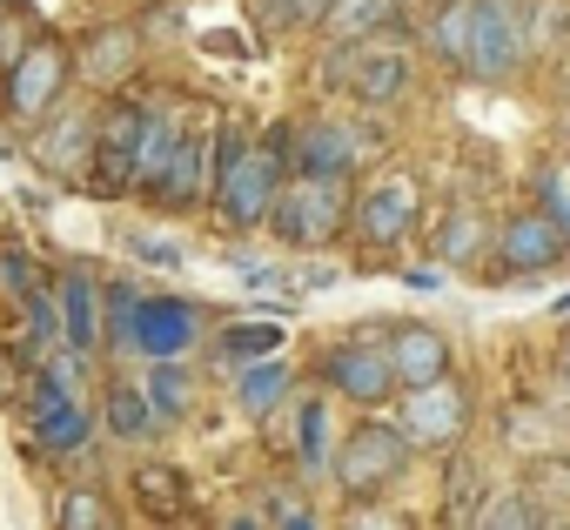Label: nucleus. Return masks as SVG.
<instances>
[{
    "mask_svg": "<svg viewBox=\"0 0 570 530\" xmlns=\"http://www.w3.org/2000/svg\"><path fill=\"white\" fill-rule=\"evenodd\" d=\"M543 530H570V517H543Z\"/></svg>",
    "mask_w": 570,
    "mask_h": 530,
    "instance_id": "a19ab883",
    "label": "nucleus"
},
{
    "mask_svg": "<svg viewBox=\"0 0 570 530\" xmlns=\"http://www.w3.org/2000/svg\"><path fill=\"white\" fill-rule=\"evenodd\" d=\"M95 148H101V108H88V101H68L61 115H48L35 128V168L61 188L95 181Z\"/></svg>",
    "mask_w": 570,
    "mask_h": 530,
    "instance_id": "423d86ee",
    "label": "nucleus"
},
{
    "mask_svg": "<svg viewBox=\"0 0 570 530\" xmlns=\"http://www.w3.org/2000/svg\"><path fill=\"white\" fill-rule=\"evenodd\" d=\"M476 503H483V463L470 450H456L443 470V523H470Z\"/></svg>",
    "mask_w": 570,
    "mask_h": 530,
    "instance_id": "bb28decb",
    "label": "nucleus"
},
{
    "mask_svg": "<svg viewBox=\"0 0 570 530\" xmlns=\"http://www.w3.org/2000/svg\"><path fill=\"white\" fill-rule=\"evenodd\" d=\"M228 530H262V523H255V517H235V523H228Z\"/></svg>",
    "mask_w": 570,
    "mask_h": 530,
    "instance_id": "ea45409f",
    "label": "nucleus"
},
{
    "mask_svg": "<svg viewBox=\"0 0 570 530\" xmlns=\"http://www.w3.org/2000/svg\"><path fill=\"white\" fill-rule=\"evenodd\" d=\"M410 436L383 416L356 423L343 443H336V463H330V483L343 490V503H383V490H396L410 477Z\"/></svg>",
    "mask_w": 570,
    "mask_h": 530,
    "instance_id": "f03ea898",
    "label": "nucleus"
},
{
    "mask_svg": "<svg viewBox=\"0 0 570 530\" xmlns=\"http://www.w3.org/2000/svg\"><path fill=\"white\" fill-rule=\"evenodd\" d=\"M316 376L330 396L356 403V410H383L403 396V376L390 363V330H370V336H343L316 356Z\"/></svg>",
    "mask_w": 570,
    "mask_h": 530,
    "instance_id": "7ed1b4c3",
    "label": "nucleus"
},
{
    "mask_svg": "<svg viewBox=\"0 0 570 530\" xmlns=\"http://www.w3.org/2000/svg\"><path fill=\"white\" fill-rule=\"evenodd\" d=\"M141 48H148V28H135V21L95 28L88 48H81V81H88L95 95H121V88L141 75Z\"/></svg>",
    "mask_w": 570,
    "mask_h": 530,
    "instance_id": "2eb2a0df",
    "label": "nucleus"
},
{
    "mask_svg": "<svg viewBox=\"0 0 570 530\" xmlns=\"http://www.w3.org/2000/svg\"><path fill=\"white\" fill-rule=\"evenodd\" d=\"M75 55H68V41H55V35H41L8 75H0V108H8V121H21V128H41L48 115H61L68 108V81H75Z\"/></svg>",
    "mask_w": 570,
    "mask_h": 530,
    "instance_id": "20e7f679",
    "label": "nucleus"
},
{
    "mask_svg": "<svg viewBox=\"0 0 570 530\" xmlns=\"http://www.w3.org/2000/svg\"><path fill=\"white\" fill-rule=\"evenodd\" d=\"M289 390H296V370L282 363V356H268V363H248V370H235V403H242L248 416H275L282 403H289Z\"/></svg>",
    "mask_w": 570,
    "mask_h": 530,
    "instance_id": "b1692460",
    "label": "nucleus"
},
{
    "mask_svg": "<svg viewBox=\"0 0 570 530\" xmlns=\"http://www.w3.org/2000/svg\"><path fill=\"white\" fill-rule=\"evenodd\" d=\"M343 530H410V517H396V510H383V503H350Z\"/></svg>",
    "mask_w": 570,
    "mask_h": 530,
    "instance_id": "4c0bfd02",
    "label": "nucleus"
},
{
    "mask_svg": "<svg viewBox=\"0 0 570 530\" xmlns=\"http://www.w3.org/2000/svg\"><path fill=\"white\" fill-rule=\"evenodd\" d=\"M416 222H423V188H416V175H403V168L376 175V181L356 195V208H350V228H356L363 248H403V242L416 235Z\"/></svg>",
    "mask_w": 570,
    "mask_h": 530,
    "instance_id": "6e6552de",
    "label": "nucleus"
},
{
    "mask_svg": "<svg viewBox=\"0 0 570 530\" xmlns=\"http://www.w3.org/2000/svg\"><path fill=\"white\" fill-rule=\"evenodd\" d=\"M563 255H570V235H563L537 202H530V208H510V215L497 222V262H503L510 283H530V276L557 269Z\"/></svg>",
    "mask_w": 570,
    "mask_h": 530,
    "instance_id": "9d476101",
    "label": "nucleus"
},
{
    "mask_svg": "<svg viewBox=\"0 0 570 530\" xmlns=\"http://www.w3.org/2000/svg\"><path fill=\"white\" fill-rule=\"evenodd\" d=\"M563 161H570V115H563Z\"/></svg>",
    "mask_w": 570,
    "mask_h": 530,
    "instance_id": "79ce46f5",
    "label": "nucleus"
},
{
    "mask_svg": "<svg viewBox=\"0 0 570 530\" xmlns=\"http://www.w3.org/2000/svg\"><path fill=\"white\" fill-rule=\"evenodd\" d=\"M390 363H396L403 390L443 383L450 376V336L436 323H390Z\"/></svg>",
    "mask_w": 570,
    "mask_h": 530,
    "instance_id": "a211bd4d",
    "label": "nucleus"
},
{
    "mask_svg": "<svg viewBox=\"0 0 570 530\" xmlns=\"http://www.w3.org/2000/svg\"><path fill=\"white\" fill-rule=\"evenodd\" d=\"M530 188H537V208L570 235V161L563 155H550V161H537V175H530Z\"/></svg>",
    "mask_w": 570,
    "mask_h": 530,
    "instance_id": "7c9ffc66",
    "label": "nucleus"
},
{
    "mask_svg": "<svg viewBox=\"0 0 570 530\" xmlns=\"http://www.w3.org/2000/svg\"><path fill=\"white\" fill-rule=\"evenodd\" d=\"M188 121L175 115V101H148V121H141V141H135V195H155L175 148H181Z\"/></svg>",
    "mask_w": 570,
    "mask_h": 530,
    "instance_id": "412c9836",
    "label": "nucleus"
},
{
    "mask_svg": "<svg viewBox=\"0 0 570 530\" xmlns=\"http://www.w3.org/2000/svg\"><path fill=\"white\" fill-rule=\"evenodd\" d=\"M350 95L363 101V108H396L403 101V88H410V55L396 48V41H383V35H370V41H350Z\"/></svg>",
    "mask_w": 570,
    "mask_h": 530,
    "instance_id": "dca6fc26",
    "label": "nucleus"
},
{
    "mask_svg": "<svg viewBox=\"0 0 570 530\" xmlns=\"http://www.w3.org/2000/svg\"><path fill=\"white\" fill-rule=\"evenodd\" d=\"M363 155H370V135L356 121L316 115L296 128V175H309V181H350Z\"/></svg>",
    "mask_w": 570,
    "mask_h": 530,
    "instance_id": "ddd939ff",
    "label": "nucleus"
},
{
    "mask_svg": "<svg viewBox=\"0 0 570 530\" xmlns=\"http://www.w3.org/2000/svg\"><path fill=\"white\" fill-rule=\"evenodd\" d=\"M121 248H128L135 262H148V269H181V262H188V248L168 242V235H155V228H128Z\"/></svg>",
    "mask_w": 570,
    "mask_h": 530,
    "instance_id": "e433bc0d",
    "label": "nucleus"
},
{
    "mask_svg": "<svg viewBox=\"0 0 570 530\" xmlns=\"http://www.w3.org/2000/svg\"><path fill=\"white\" fill-rule=\"evenodd\" d=\"M390 14H396V0H336V8H330V35H343V41H370Z\"/></svg>",
    "mask_w": 570,
    "mask_h": 530,
    "instance_id": "2f4dec72",
    "label": "nucleus"
},
{
    "mask_svg": "<svg viewBox=\"0 0 570 530\" xmlns=\"http://www.w3.org/2000/svg\"><path fill=\"white\" fill-rule=\"evenodd\" d=\"M282 350V323H228L222 336H215V356H228V363H268Z\"/></svg>",
    "mask_w": 570,
    "mask_h": 530,
    "instance_id": "cd10ccee",
    "label": "nucleus"
},
{
    "mask_svg": "<svg viewBox=\"0 0 570 530\" xmlns=\"http://www.w3.org/2000/svg\"><path fill=\"white\" fill-rule=\"evenodd\" d=\"M61 530H115V503L101 483H68L61 490Z\"/></svg>",
    "mask_w": 570,
    "mask_h": 530,
    "instance_id": "c85d7f7f",
    "label": "nucleus"
},
{
    "mask_svg": "<svg viewBox=\"0 0 570 530\" xmlns=\"http://www.w3.org/2000/svg\"><path fill=\"white\" fill-rule=\"evenodd\" d=\"M330 8H336V0H255V14H262L275 35H296V28H330Z\"/></svg>",
    "mask_w": 570,
    "mask_h": 530,
    "instance_id": "72a5a7b5",
    "label": "nucleus"
},
{
    "mask_svg": "<svg viewBox=\"0 0 570 530\" xmlns=\"http://www.w3.org/2000/svg\"><path fill=\"white\" fill-rule=\"evenodd\" d=\"M523 61H530V35H523L517 0H476V28H470L463 75L483 81V88H503V81H517Z\"/></svg>",
    "mask_w": 570,
    "mask_h": 530,
    "instance_id": "1a4fd4ad",
    "label": "nucleus"
},
{
    "mask_svg": "<svg viewBox=\"0 0 570 530\" xmlns=\"http://www.w3.org/2000/svg\"><path fill=\"white\" fill-rule=\"evenodd\" d=\"M490 255V215L476 202H456L436 215V262H450V269H476V262Z\"/></svg>",
    "mask_w": 570,
    "mask_h": 530,
    "instance_id": "5701e85b",
    "label": "nucleus"
},
{
    "mask_svg": "<svg viewBox=\"0 0 570 530\" xmlns=\"http://www.w3.org/2000/svg\"><path fill=\"white\" fill-rule=\"evenodd\" d=\"M275 530H323V517H316V510H309V503H303V510H289V517H282V523H275Z\"/></svg>",
    "mask_w": 570,
    "mask_h": 530,
    "instance_id": "58836bf2",
    "label": "nucleus"
},
{
    "mask_svg": "<svg viewBox=\"0 0 570 530\" xmlns=\"http://www.w3.org/2000/svg\"><path fill=\"white\" fill-rule=\"evenodd\" d=\"M101 289H108V356H128V343H135V310H141V289H135L128 276H108Z\"/></svg>",
    "mask_w": 570,
    "mask_h": 530,
    "instance_id": "c756f323",
    "label": "nucleus"
},
{
    "mask_svg": "<svg viewBox=\"0 0 570 530\" xmlns=\"http://www.w3.org/2000/svg\"><path fill=\"white\" fill-rule=\"evenodd\" d=\"M35 41H41L35 14H21V8H8V0H0V75H8V68H14Z\"/></svg>",
    "mask_w": 570,
    "mask_h": 530,
    "instance_id": "c9c22d12",
    "label": "nucleus"
},
{
    "mask_svg": "<svg viewBox=\"0 0 570 530\" xmlns=\"http://www.w3.org/2000/svg\"><path fill=\"white\" fill-rule=\"evenodd\" d=\"M550 517H570V457L557 450V457H537V470H530V483H523Z\"/></svg>",
    "mask_w": 570,
    "mask_h": 530,
    "instance_id": "473e14b6",
    "label": "nucleus"
},
{
    "mask_svg": "<svg viewBox=\"0 0 570 530\" xmlns=\"http://www.w3.org/2000/svg\"><path fill=\"white\" fill-rule=\"evenodd\" d=\"M350 188L343 181H309V175H289L275 195V215H268V235L282 248H323L350 228Z\"/></svg>",
    "mask_w": 570,
    "mask_h": 530,
    "instance_id": "39448f33",
    "label": "nucleus"
},
{
    "mask_svg": "<svg viewBox=\"0 0 570 530\" xmlns=\"http://www.w3.org/2000/svg\"><path fill=\"white\" fill-rule=\"evenodd\" d=\"M61 336H68V356H101L108 350V289L88 276V269H61Z\"/></svg>",
    "mask_w": 570,
    "mask_h": 530,
    "instance_id": "f3484780",
    "label": "nucleus"
},
{
    "mask_svg": "<svg viewBox=\"0 0 570 530\" xmlns=\"http://www.w3.org/2000/svg\"><path fill=\"white\" fill-rule=\"evenodd\" d=\"M563 390H570V356H563Z\"/></svg>",
    "mask_w": 570,
    "mask_h": 530,
    "instance_id": "37998d69",
    "label": "nucleus"
},
{
    "mask_svg": "<svg viewBox=\"0 0 570 530\" xmlns=\"http://www.w3.org/2000/svg\"><path fill=\"white\" fill-rule=\"evenodd\" d=\"M75 383H81V356H55V363H41L35 383H28V430H35V443H41L48 457H81V450L95 443L101 410H88Z\"/></svg>",
    "mask_w": 570,
    "mask_h": 530,
    "instance_id": "f257e3e1",
    "label": "nucleus"
},
{
    "mask_svg": "<svg viewBox=\"0 0 570 530\" xmlns=\"http://www.w3.org/2000/svg\"><path fill=\"white\" fill-rule=\"evenodd\" d=\"M543 503L530 497V490H510V497H497L490 510H483V530H543Z\"/></svg>",
    "mask_w": 570,
    "mask_h": 530,
    "instance_id": "f704fd0d",
    "label": "nucleus"
},
{
    "mask_svg": "<svg viewBox=\"0 0 570 530\" xmlns=\"http://www.w3.org/2000/svg\"><path fill=\"white\" fill-rule=\"evenodd\" d=\"M148 101H115L101 108V148H95V195H135V141H141Z\"/></svg>",
    "mask_w": 570,
    "mask_h": 530,
    "instance_id": "4468645a",
    "label": "nucleus"
},
{
    "mask_svg": "<svg viewBox=\"0 0 570 530\" xmlns=\"http://www.w3.org/2000/svg\"><path fill=\"white\" fill-rule=\"evenodd\" d=\"M470 28H476V0H443L436 21H430V55H436L443 68H463V55H470Z\"/></svg>",
    "mask_w": 570,
    "mask_h": 530,
    "instance_id": "a878e982",
    "label": "nucleus"
},
{
    "mask_svg": "<svg viewBox=\"0 0 570 530\" xmlns=\"http://www.w3.org/2000/svg\"><path fill=\"white\" fill-rule=\"evenodd\" d=\"M268 443L289 450V457L303 463V477H330V463H336V450H330V403H323V396H303V403L289 410V423L268 430Z\"/></svg>",
    "mask_w": 570,
    "mask_h": 530,
    "instance_id": "aec40b11",
    "label": "nucleus"
},
{
    "mask_svg": "<svg viewBox=\"0 0 570 530\" xmlns=\"http://www.w3.org/2000/svg\"><path fill=\"white\" fill-rule=\"evenodd\" d=\"M161 215H195V208H215V128H188L181 135V148H175V161H168V175H161V188L148 195Z\"/></svg>",
    "mask_w": 570,
    "mask_h": 530,
    "instance_id": "9b49d317",
    "label": "nucleus"
},
{
    "mask_svg": "<svg viewBox=\"0 0 570 530\" xmlns=\"http://www.w3.org/2000/svg\"><path fill=\"white\" fill-rule=\"evenodd\" d=\"M202 303H188V296H141V310H135V356H148V363H181L195 343H202Z\"/></svg>",
    "mask_w": 570,
    "mask_h": 530,
    "instance_id": "f8f14e48",
    "label": "nucleus"
},
{
    "mask_svg": "<svg viewBox=\"0 0 570 530\" xmlns=\"http://www.w3.org/2000/svg\"><path fill=\"white\" fill-rule=\"evenodd\" d=\"M128 497H135V510L148 517V523H181L188 510H195V483H188V470H175V463H135L128 470Z\"/></svg>",
    "mask_w": 570,
    "mask_h": 530,
    "instance_id": "6ab92c4d",
    "label": "nucleus"
},
{
    "mask_svg": "<svg viewBox=\"0 0 570 530\" xmlns=\"http://www.w3.org/2000/svg\"><path fill=\"white\" fill-rule=\"evenodd\" d=\"M390 423L410 436V450H463V436H470V390L456 376L403 390Z\"/></svg>",
    "mask_w": 570,
    "mask_h": 530,
    "instance_id": "0eeeda50",
    "label": "nucleus"
},
{
    "mask_svg": "<svg viewBox=\"0 0 570 530\" xmlns=\"http://www.w3.org/2000/svg\"><path fill=\"white\" fill-rule=\"evenodd\" d=\"M141 390H148V403H155V416H161V423L195 416V396H202V383H195L188 356H181V363H148V370H141Z\"/></svg>",
    "mask_w": 570,
    "mask_h": 530,
    "instance_id": "393cba45",
    "label": "nucleus"
},
{
    "mask_svg": "<svg viewBox=\"0 0 570 530\" xmlns=\"http://www.w3.org/2000/svg\"><path fill=\"white\" fill-rule=\"evenodd\" d=\"M101 430H108L115 443H148V436L161 430V416H155L141 376H108V390H101Z\"/></svg>",
    "mask_w": 570,
    "mask_h": 530,
    "instance_id": "4be33fe9",
    "label": "nucleus"
}]
</instances>
